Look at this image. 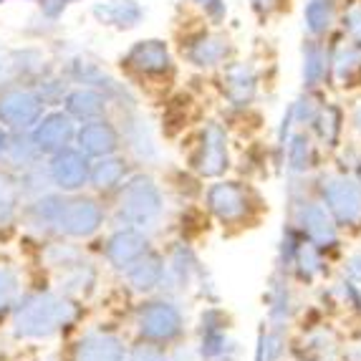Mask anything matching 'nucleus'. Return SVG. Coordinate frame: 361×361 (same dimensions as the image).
<instances>
[{"mask_svg":"<svg viewBox=\"0 0 361 361\" xmlns=\"http://www.w3.org/2000/svg\"><path fill=\"white\" fill-rule=\"evenodd\" d=\"M167 217V192L162 182L149 169H134L127 182L114 192L111 223L124 228H137L152 235L162 228Z\"/></svg>","mask_w":361,"mask_h":361,"instance_id":"obj_1","label":"nucleus"},{"mask_svg":"<svg viewBox=\"0 0 361 361\" xmlns=\"http://www.w3.org/2000/svg\"><path fill=\"white\" fill-rule=\"evenodd\" d=\"M78 319H81V306L68 295L59 290L30 293L18 301L13 311V336L25 341H46L68 331Z\"/></svg>","mask_w":361,"mask_h":361,"instance_id":"obj_2","label":"nucleus"},{"mask_svg":"<svg viewBox=\"0 0 361 361\" xmlns=\"http://www.w3.org/2000/svg\"><path fill=\"white\" fill-rule=\"evenodd\" d=\"M286 202H288V223L303 235V240L319 245L326 253H338L343 233L326 210V205L313 192L311 180H288L286 185Z\"/></svg>","mask_w":361,"mask_h":361,"instance_id":"obj_3","label":"nucleus"},{"mask_svg":"<svg viewBox=\"0 0 361 361\" xmlns=\"http://www.w3.org/2000/svg\"><path fill=\"white\" fill-rule=\"evenodd\" d=\"M202 207L212 223L223 230H243L258 223L263 212V200L250 182L238 177L210 180L202 190Z\"/></svg>","mask_w":361,"mask_h":361,"instance_id":"obj_4","label":"nucleus"},{"mask_svg":"<svg viewBox=\"0 0 361 361\" xmlns=\"http://www.w3.org/2000/svg\"><path fill=\"white\" fill-rule=\"evenodd\" d=\"M132 329L137 341L172 349V346L185 341L190 324H187V311L180 298L167 293H154L145 295L134 306Z\"/></svg>","mask_w":361,"mask_h":361,"instance_id":"obj_5","label":"nucleus"},{"mask_svg":"<svg viewBox=\"0 0 361 361\" xmlns=\"http://www.w3.org/2000/svg\"><path fill=\"white\" fill-rule=\"evenodd\" d=\"M311 185L341 233H361V185L354 177L336 167H321Z\"/></svg>","mask_w":361,"mask_h":361,"instance_id":"obj_6","label":"nucleus"},{"mask_svg":"<svg viewBox=\"0 0 361 361\" xmlns=\"http://www.w3.org/2000/svg\"><path fill=\"white\" fill-rule=\"evenodd\" d=\"M192 349L200 361H240V341L233 334V316L220 303H205L195 321Z\"/></svg>","mask_w":361,"mask_h":361,"instance_id":"obj_7","label":"nucleus"},{"mask_svg":"<svg viewBox=\"0 0 361 361\" xmlns=\"http://www.w3.org/2000/svg\"><path fill=\"white\" fill-rule=\"evenodd\" d=\"M233 142H230V132L223 121L210 119L200 127L197 137H195L192 152L187 159V167L197 180H220L228 177L233 169Z\"/></svg>","mask_w":361,"mask_h":361,"instance_id":"obj_8","label":"nucleus"},{"mask_svg":"<svg viewBox=\"0 0 361 361\" xmlns=\"http://www.w3.org/2000/svg\"><path fill=\"white\" fill-rule=\"evenodd\" d=\"M121 71L147 84H162L177 73L175 56L164 38H139L119 59Z\"/></svg>","mask_w":361,"mask_h":361,"instance_id":"obj_9","label":"nucleus"},{"mask_svg":"<svg viewBox=\"0 0 361 361\" xmlns=\"http://www.w3.org/2000/svg\"><path fill=\"white\" fill-rule=\"evenodd\" d=\"M180 54L187 66L197 71H220L235 59V43L228 33L217 28H197L182 36Z\"/></svg>","mask_w":361,"mask_h":361,"instance_id":"obj_10","label":"nucleus"},{"mask_svg":"<svg viewBox=\"0 0 361 361\" xmlns=\"http://www.w3.org/2000/svg\"><path fill=\"white\" fill-rule=\"evenodd\" d=\"M205 268L207 265L202 263L192 243L187 238H177L164 247V283L159 293L182 298L185 293L195 290Z\"/></svg>","mask_w":361,"mask_h":361,"instance_id":"obj_11","label":"nucleus"},{"mask_svg":"<svg viewBox=\"0 0 361 361\" xmlns=\"http://www.w3.org/2000/svg\"><path fill=\"white\" fill-rule=\"evenodd\" d=\"M109 220V210L94 195H66L59 217V235L66 240H89L102 233Z\"/></svg>","mask_w":361,"mask_h":361,"instance_id":"obj_12","label":"nucleus"},{"mask_svg":"<svg viewBox=\"0 0 361 361\" xmlns=\"http://www.w3.org/2000/svg\"><path fill=\"white\" fill-rule=\"evenodd\" d=\"M119 132H121V152L132 159L139 167H154L162 159V147H159V139L152 127V121L147 119L142 111L137 109H127V111H119Z\"/></svg>","mask_w":361,"mask_h":361,"instance_id":"obj_13","label":"nucleus"},{"mask_svg":"<svg viewBox=\"0 0 361 361\" xmlns=\"http://www.w3.org/2000/svg\"><path fill=\"white\" fill-rule=\"evenodd\" d=\"M217 84L225 104L233 111H247L260 94V73L253 61H230L220 68Z\"/></svg>","mask_w":361,"mask_h":361,"instance_id":"obj_14","label":"nucleus"},{"mask_svg":"<svg viewBox=\"0 0 361 361\" xmlns=\"http://www.w3.org/2000/svg\"><path fill=\"white\" fill-rule=\"evenodd\" d=\"M89 172L91 159L76 145L49 154V162H46V177L61 195H76L89 187Z\"/></svg>","mask_w":361,"mask_h":361,"instance_id":"obj_15","label":"nucleus"},{"mask_svg":"<svg viewBox=\"0 0 361 361\" xmlns=\"http://www.w3.org/2000/svg\"><path fill=\"white\" fill-rule=\"evenodd\" d=\"M46 114V102L38 89H8L0 94V127L11 132H30Z\"/></svg>","mask_w":361,"mask_h":361,"instance_id":"obj_16","label":"nucleus"},{"mask_svg":"<svg viewBox=\"0 0 361 361\" xmlns=\"http://www.w3.org/2000/svg\"><path fill=\"white\" fill-rule=\"evenodd\" d=\"M321 147L306 129H295L278 152V164L283 167L286 180H313L321 169Z\"/></svg>","mask_w":361,"mask_h":361,"instance_id":"obj_17","label":"nucleus"},{"mask_svg":"<svg viewBox=\"0 0 361 361\" xmlns=\"http://www.w3.org/2000/svg\"><path fill=\"white\" fill-rule=\"evenodd\" d=\"M154 247V238L137 228H124V225H114V230L106 235L102 247V255L106 265L114 273H124L129 265L137 263L147 250Z\"/></svg>","mask_w":361,"mask_h":361,"instance_id":"obj_18","label":"nucleus"},{"mask_svg":"<svg viewBox=\"0 0 361 361\" xmlns=\"http://www.w3.org/2000/svg\"><path fill=\"white\" fill-rule=\"evenodd\" d=\"M263 303H265V324L288 331V326L293 324L295 313H298V298H295L293 278L288 273L273 271L271 278H268V286H265Z\"/></svg>","mask_w":361,"mask_h":361,"instance_id":"obj_19","label":"nucleus"},{"mask_svg":"<svg viewBox=\"0 0 361 361\" xmlns=\"http://www.w3.org/2000/svg\"><path fill=\"white\" fill-rule=\"evenodd\" d=\"M129 343L116 329H89L73 346L71 361H127Z\"/></svg>","mask_w":361,"mask_h":361,"instance_id":"obj_20","label":"nucleus"},{"mask_svg":"<svg viewBox=\"0 0 361 361\" xmlns=\"http://www.w3.org/2000/svg\"><path fill=\"white\" fill-rule=\"evenodd\" d=\"M73 145L84 152L89 159H102L109 154H119L121 152V132L114 119H94L84 121L76 127V139Z\"/></svg>","mask_w":361,"mask_h":361,"instance_id":"obj_21","label":"nucleus"},{"mask_svg":"<svg viewBox=\"0 0 361 361\" xmlns=\"http://www.w3.org/2000/svg\"><path fill=\"white\" fill-rule=\"evenodd\" d=\"M30 139L36 149L41 152L43 157L54 154L59 149H66V147L73 145L76 139V121L63 111V109H56V111H49L38 119V124L30 129Z\"/></svg>","mask_w":361,"mask_h":361,"instance_id":"obj_22","label":"nucleus"},{"mask_svg":"<svg viewBox=\"0 0 361 361\" xmlns=\"http://www.w3.org/2000/svg\"><path fill=\"white\" fill-rule=\"evenodd\" d=\"M121 281H124L129 293L139 295V298L159 293L164 283V250H159V247L147 250L137 263L121 273Z\"/></svg>","mask_w":361,"mask_h":361,"instance_id":"obj_23","label":"nucleus"},{"mask_svg":"<svg viewBox=\"0 0 361 361\" xmlns=\"http://www.w3.org/2000/svg\"><path fill=\"white\" fill-rule=\"evenodd\" d=\"M346 129H349L346 127V109L338 102H324L308 132L324 154H336L343 145Z\"/></svg>","mask_w":361,"mask_h":361,"instance_id":"obj_24","label":"nucleus"},{"mask_svg":"<svg viewBox=\"0 0 361 361\" xmlns=\"http://www.w3.org/2000/svg\"><path fill=\"white\" fill-rule=\"evenodd\" d=\"M331 49V73H329V84H334L341 91L361 89V49L349 38L338 43H329Z\"/></svg>","mask_w":361,"mask_h":361,"instance_id":"obj_25","label":"nucleus"},{"mask_svg":"<svg viewBox=\"0 0 361 361\" xmlns=\"http://www.w3.org/2000/svg\"><path fill=\"white\" fill-rule=\"evenodd\" d=\"M331 73V49L319 38H303L301 43V86L303 91H321Z\"/></svg>","mask_w":361,"mask_h":361,"instance_id":"obj_26","label":"nucleus"},{"mask_svg":"<svg viewBox=\"0 0 361 361\" xmlns=\"http://www.w3.org/2000/svg\"><path fill=\"white\" fill-rule=\"evenodd\" d=\"M91 16L99 25L111 30H134L145 23L147 8L139 0H102L91 6Z\"/></svg>","mask_w":361,"mask_h":361,"instance_id":"obj_27","label":"nucleus"},{"mask_svg":"<svg viewBox=\"0 0 361 361\" xmlns=\"http://www.w3.org/2000/svg\"><path fill=\"white\" fill-rule=\"evenodd\" d=\"M132 172H134V162L124 152L102 157V159H91L89 187L99 195H114L127 182V177Z\"/></svg>","mask_w":361,"mask_h":361,"instance_id":"obj_28","label":"nucleus"},{"mask_svg":"<svg viewBox=\"0 0 361 361\" xmlns=\"http://www.w3.org/2000/svg\"><path fill=\"white\" fill-rule=\"evenodd\" d=\"M61 104H63V111L76 124H84V121H94V119H106L111 114V104H109L106 94L99 89H91V86L68 89Z\"/></svg>","mask_w":361,"mask_h":361,"instance_id":"obj_29","label":"nucleus"},{"mask_svg":"<svg viewBox=\"0 0 361 361\" xmlns=\"http://www.w3.org/2000/svg\"><path fill=\"white\" fill-rule=\"evenodd\" d=\"M99 286V268L89 258L76 260L73 265L59 271V293L68 295L73 301L89 298Z\"/></svg>","mask_w":361,"mask_h":361,"instance_id":"obj_30","label":"nucleus"},{"mask_svg":"<svg viewBox=\"0 0 361 361\" xmlns=\"http://www.w3.org/2000/svg\"><path fill=\"white\" fill-rule=\"evenodd\" d=\"M329 273V253L321 250L319 245L303 240L301 250L295 255V263L290 268L288 276L293 278V283L298 286H316L319 281H324Z\"/></svg>","mask_w":361,"mask_h":361,"instance_id":"obj_31","label":"nucleus"},{"mask_svg":"<svg viewBox=\"0 0 361 361\" xmlns=\"http://www.w3.org/2000/svg\"><path fill=\"white\" fill-rule=\"evenodd\" d=\"M341 11L336 0H308L303 6V30L308 38L326 41L338 25Z\"/></svg>","mask_w":361,"mask_h":361,"instance_id":"obj_32","label":"nucleus"},{"mask_svg":"<svg viewBox=\"0 0 361 361\" xmlns=\"http://www.w3.org/2000/svg\"><path fill=\"white\" fill-rule=\"evenodd\" d=\"M66 195L61 192H43L30 200L28 205V223L33 230L46 235H59V217L63 210Z\"/></svg>","mask_w":361,"mask_h":361,"instance_id":"obj_33","label":"nucleus"},{"mask_svg":"<svg viewBox=\"0 0 361 361\" xmlns=\"http://www.w3.org/2000/svg\"><path fill=\"white\" fill-rule=\"evenodd\" d=\"M288 354V336L286 329H276L263 321V326L255 334V351L253 361H283Z\"/></svg>","mask_w":361,"mask_h":361,"instance_id":"obj_34","label":"nucleus"},{"mask_svg":"<svg viewBox=\"0 0 361 361\" xmlns=\"http://www.w3.org/2000/svg\"><path fill=\"white\" fill-rule=\"evenodd\" d=\"M301 245H303V235L295 230L293 223H288V220H286L283 228H281L278 245H276V268H273V271L290 273V268H293L295 255H298Z\"/></svg>","mask_w":361,"mask_h":361,"instance_id":"obj_35","label":"nucleus"},{"mask_svg":"<svg viewBox=\"0 0 361 361\" xmlns=\"http://www.w3.org/2000/svg\"><path fill=\"white\" fill-rule=\"evenodd\" d=\"M326 293L334 306L343 308L351 316H361V286L349 281L346 276H338L334 283L326 286Z\"/></svg>","mask_w":361,"mask_h":361,"instance_id":"obj_36","label":"nucleus"},{"mask_svg":"<svg viewBox=\"0 0 361 361\" xmlns=\"http://www.w3.org/2000/svg\"><path fill=\"white\" fill-rule=\"evenodd\" d=\"M6 157L16 167H23V169L38 167V162L43 159V154L36 149V145H33V139H30L28 132H13L11 137H8Z\"/></svg>","mask_w":361,"mask_h":361,"instance_id":"obj_37","label":"nucleus"},{"mask_svg":"<svg viewBox=\"0 0 361 361\" xmlns=\"http://www.w3.org/2000/svg\"><path fill=\"white\" fill-rule=\"evenodd\" d=\"M321 104H324L321 91H301V94L288 104L295 129H306L308 132L311 124H313V119H316V114H319Z\"/></svg>","mask_w":361,"mask_h":361,"instance_id":"obj_38","label":"nucleus"},{"mask_svg":"<svg viewBox=\"0 0 361 361\" xmlns=\"http://www.w3.org/2000/svg\"><path fill=\"white\" fill-rule=\"evenodd\" d=\"M338 341L336 336H334L326 326H313L311 331H308L306 341H303V351L311 356H319V359H326V361H331L334 356L338 354Z\"/></svg>","mask_w":361,"mask_h":361,"instance_id":"obj_39","label":"nucleus"},{"mask_svg":"<svg viewBox=\"0 0 361 361\" xmlns=\"http://www.w3.org/2000/svg\"><path fill=\"white\" fill-rule=\"evenodd\" d=\"M20 295V276L16 265L0 260V316L18 306Z\"/></svg>","mask_w":361,"mask_h":361,"instance_id":"obj_40","label":"nucleus"},{"mask_svg":"<svg viewBox=\"0 0 361 361\" xmlns=\"http://www.w3.org/2000/svg\"><path fill=\"white\" fill-rule=\"evenodd\" d=\"M20 187L8 172H0V225H11L18 215Z\"/></svg>","mask_w":361,"mask_h":361,"instance_id":"obj_41","label":"nucleus"},{"mask_svg":"<svg viewBox=\"0 0 361 361\" xmlns=\"http://www.w3.org/2000/svg\"><path fill=\"white\" fill-rule=\"evenodd\" d=\"M81 258H86L84 250L76 247L73 243H54V245L46 250V260H49V265L56 268V271H63V268H68V265H73Z\"/></svg>","mask_w":361,"mask_h":361,"instance_id":"obj_42","label":"nucleus"},{"mask_svg":"<svg viewBox=\"0 0 361 361\" xmlns=\"http://www.w3.org/2000/svg\"><path fill=\"white\" fill-rule=\"evenodd\" d=\"M338 25L343 30V38H349L351 43H356L361 49V0H356L346 11H341Z\"/></svg>","mask_w":361,"mask_h":361,"instance_id":"obj_43","label":"nucleus"},{"mask_svg":"<svg viewBox=\"0 0 361 361\" xmlns=\"http://www.w3.org/2000/svg\"><path fill=\"white\" fill-rule=\"evenodd\" d=\"M127 361H169V349L147 341H137L129 346Z\"/></svg>","mask_w":361,"mask_h":361,"instance_id":"obj_44","label":"nucleus"},{"mask_svg":"<svg viewBox=\"0 0 361 361\" xmlns=\"http://www.w3.org/2000/svg\"><path fill=\"white\" fill-rule=\"evenodd\" d=\"M195 8H200V13L207 18V23L212 28H220L228 18V3L225 0H192Z\"/></svg>","mask_w":361,"mask_h":361,"instance_id":"obj_45","label":"nucleus"},{"mask_svg":"<svg viewBox=\"0 0 361 361\" xmlns=\"http://www.w3.org/2000/svg\"><path fill=\"white\" fill-rule=\"evenodd\" d=\"M341 276H346L349 281H354V283L361 286V245L354 247V250H351V253L343 258Z\"/></svg>","mask_w":361,"mask_h":361,"instance_id":"obj_46","label":"nucleus"},{"mask_svg":"<svg viewBox=\"0 0 361 361\" xmlns=\"http://www.w3.org/2000/svg\"><path fill=\"white\" fill-rule=\"evenodd\" d=\"M250 3V11L258 16L260 20H265V18H271L273 13H278V11H283V0H247Z\"/></svg>","mask_w":361,"mask_h":361,"instance_id":"obj_47","label":"nucleus"},{"mask_svg":"<svg viewBox=\"0 0 361 361\" xmlns=\"http://www.w3.org/2000/svg\"><path fill=\"white\" fill-rule=\"evenodd\" d=\"M38 8L49 20H59L68 8V0H38Z\"/></svg>","mask_w":361,"mask_h":361,"instance_id":"obj_48","label":"nucleus"},{"mask_svg":"<svg viewBox=\"0 0 361 361\" xmlns=\"http://www.w3.org/2000/svg\"><path fill=\"white\" fill-rule=\"evenodd\" d=\"M16 76V66H13V51H3L0 49V86L11 84Z\"/></svg>","mask_w":361,"mask_h":361,"instance_id":"obj_49","label":"nucleus"},{"mask_svg":"<svg viewBox=\"0 0 361 361\" xmlns=\"http://www.w3.org/2000/svg\"><path fill=\"white\" fill-rule=\"evenodd\" d=\"M346 127H349L351 134L361 142V99H356L349 106V111H346Z\"/></svg>","mask_w":361,"mask_h":361,"instance_id":"obj_50","label":"nucleus"},{"mask_svg":"<svg viewBox=\"0 0 361 361\" xmlns=\"http://www.w3.org/2000/svg\"><path fill=\"white\" fill-rule=\"evenodd\" d=\"M169 361H200V359H197V354H195L192 346H187V343L182 341L169 349Z\"/></svg>","mask_w":361,"mask_h":361,"instance_id":"obj_51","label":"nucleus"},{"mask_svg":"<svg viewBox=\"0 0 361 361\" xmlns=\"http://www.w3.org/2000/svg\"><path fill=\"white\" fill-rule=\"evenodd\" d=\"M343 356L349 361H361V336L356 338V341H351L349 346H346V351H343Z\"/></svg>","mask_w":361,"mask_h":361,"instance_id":"obj_52","label":"nucleus"},{"mask_svg":"<svg viewBox=\"0 0 361 361\" xmlns=\"http://www.w3.org/2000/svg\"><path fill=\"white\" fill-rule=\"evenodd\" d=\"M8 137H11V134L0 127V157H6V152H8Z\"/></svg>","mask_w":361,"mask_h":361,"instance_id":"obj_53","label":"nucleus"},{"mask_svg":"<svg viewBox=\"0 0 361 361\" xmlns=\"http://www.w3.org/2000/svg\"><path fill=\"white\" fill-rule=\"evenodd\" d=\"M303 361H326V359H319V356H311V354H306V356H303Z\"/></svg>","mask_w":361,"mask_h":361,"instance_id":"obj_54","label":"nucleus"},{"mask_svg":"<svg viewBox=\"0 0 361 361\" xmlns=\"http://www.w3.org/2000/svg\"><path fill=\"white\" fill-rule=\"evenodd\" d=\"M0 3H3V0H0Z\"/></svg>","mask_w":361,"mask_h":361,"instance_id":"obj_55","label":"nucleus"}]
</instances>
